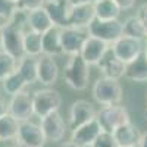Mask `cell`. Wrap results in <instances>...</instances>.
<instances>
[{
  "instance_id": "obj_1",
  "label": "cell",
  "mask_w": 147,
  "mask_h": 147,
  "mask_svg": "<svg viewBox=\"0 0 147 147\" xmlns=\"http://www.w3.org/2000/svg\"><path fill=\"white\" fill-rule=\"evenodd\" d=\"M63 80L72 90H85L90 80V65L80 55L71 56L63 69Z\"/></svg>"
},
{
  "instance_id": "obj_2",
  "label": "cell",
  "mask_w": 147,
  "mask_h": 147,
  "mask_svg": "<svg viewBox=\"0 0 147 147\" xmlns=\"http://www.w3.org/2000/svg\"><path fill=\"white\" fill-rule=\"evenodd\" d=\"M32 105H34V115L40 119L57 112L62 105V96L57 90L53 88H43L32 93Z\"/></svg>"
},
{
  "instance_id": "obj_3",
  "label": "cell",
  "mask_w": 147,
  "mask_h": 147,
  "mask_svg": "<svg viewBox=\"0 0 147 147\" xmlns=\"http://www.w3.org/2000/svg\"><path fill=\"white\" fill-rule=\"evenodd\" d=\"M93 97L103 106H115L122 100V87L118 80L99 78L93 85Z\"/></svg>"
},
{
  "instance_id": "obj_4",
  "label": "cell",
  "mask_w": 147,
  "mask_h": 147,
  "mask_svg": "<svg viewBox=\"0 0 147 147\" xmlns=\"http://www.w3.org/2000/svg\"><path fill=\"white\" fill-rule=\"evenodd\" d=\"M97 122L100 124L102 131L113 134V131L122 125L128 124L129 121V115L128 110L121 106V105H115V106H103L100 109V112H97L96 116Z\"/></svg>"
},
{
  "instance_id": "obj_5",
  "label": "cell",
  "mask_w": 147,
  "mask_h": 147,
  "mask_svg": "<svg viewBox=\"0 0 147 147\" xmlns=\"http://www.w3.org/2000/svg\"><path fill=\"white\" fill-rule=\"evenodd\" d=\"M87 31L90 37L99 38L107 43L109 46H112L118 38L122 37V22H119L118 19H112V21L94 19L88 25Z\"/></svg>"
},
{
  "instance_id": "obj_6",
  "label": "cell",
  "mask_w": 147,
  "mask_h": 147,
  "mask_svg": "<svg viewBox=\"0 0 147 147\" xmlns=\"http://www.w3.org/2000/svg\"><path fill=\"white\" fill-rule=\"evenodd\" d=\"M88 37H90L88 31L84 28H74V27L62 28V31H60V43H62L63 55H69V56L80 55Z\"/></svg>"
},
{
  "instance_id": "obj_7",
  "label": "cell",
  "mask_w": 147,
  "mask_h": 147,
  "mask_svg": "<svg viewBox=\"0 0 147 147\" xmlns=\"http://www.w3.org/2000/svg\"><path fill=\"white\" fill-rule=\"evenodd\" d=\"M110 50L113 52V55L121 60L124 65L132 62L134 59H137L143 52H144V43L131 37H125L122 35L121 38H118L112 46Z\"/></svg>"
},
{
  "instance_id": "obj_8",
  "label": "cell",
  "mask_w": 147,
  "mask_h": 147,
  "mask_svg": "<svg viewBox=\"0 0 147 147\" xmlns=\"http://www.w3.org/2000/svg\"><path fill=\"white\" fill-rule=\"evenodd\" d=\"M24 31L5 24L3 25V43H2V49L3 52H6L7 55H10L12 57H15L16 60H21L25 56L24 52Z\"/></svg>"
},
{
  "instance_id": "obj_9",
  "label": "cell",
  "mask_w": 147,
  "mask_h": 147,
  "mask_svg": "<svg viewBox=\"0 0 147 147\" xmlns=\"http://www.w3.org/2000/svg\"><path fill=\"white\" fill-rule=\"evenodd\" d=\"M9 115L13 116L19 124L30 121L34 115L32 94H30L28 91H21L12 96L9 102Z\"/></svg>"
},
{
  "instance_id": "obj_10",
  "label": "cell",
  "mask_w": 147,
  "mask_h": 147,
  "mask_svg": "<svg viewBox=\"0 0 147 147\" xmlns=\"http://www.w3.org/2000/svg\"><path fill=\"white\" fill-rule=\"evenodd\" d=\"M96 116H97V112L90 102L77 100L72 103L69 109V128L74 131L82 127L84 124H87V122L96 119Z\"/></svg>"
},
{
  "instance_id": "obj_11",
  "label": "cell",
  "mask_w": 147,
  "mask_h": 147,
  "mask_svg": "<svg viewBox=\"0 0 147 147\" xmlns=\"http://www.w3.org/2000/svg\"><path fill=\"white\" fill-rule=\"evenodd\" d=\"M16 140L27 147H44V144L47 141L41 127L34 124L31 121L21 122L19 124V131H18Z\"/></svg>"
},
{
  "instance_id": "obj_12",
  "label": "cell",
  "mask_w": 147,
  "mask_h": 147,
  "mask_svg": "<svg viewBox=\"0 0 147 147\" xmlns=\"http://www.w3.org/2000/svg\"><path fill=\"white\" fill-rule=\"evenodd\" d=\"M40 127L44 132V137L47 141L59 143L62 141L66 134V125L63 122V118L59 115V112H55L40 121Z\"/></svg>"
},
{
  "instance_id": "obj_13",
  "label": "cell",
  "mask_w": 147,
  "mask_h": 147,
  "mask_svg": "<svg viewBox=\"0 0 147 147\" xmlns=\"http://www.w3.org/2000/svg\"><path fill=\"white\" fill-rule=\"evenodd\" d=\"M103 131L100 128V124L97 119H93L82 127L74 129L71 134V141L78 144L80 147H91V144L96 141V138L100 136Z\"/></svg>"
},
{
  "instance_id": "obj_14",
  "label": "cell",
  "mask_w": 147,
  "mask_h": 147,
  "mask_svg": "<svg viewBox=\"0 0 147 147\" xmlns=\"http://www.w3.org/2000/svg\"><path fill=\"white\" fill-rule=\"evenodd\" d=\"M44 9L47 12L52 24L57 28H66L69 27V13L71 6L66 0H55L44 5Z\"/></svg>"
},
{
  "instance_id": "obj_15",
  "label": "cell",
  "mask_w": 147,
  "mask_h": 147,
  "mask_svg": "<svg viewBox=\"0 0 147 147\" xmlns=\"http://www.w3.org/2000/svg\"><path fill=\"white\" fill-rule=\"evenodd\" d=\"M59 68L52 56L41 55L37 59V80L43 85H52L57 81Z\"/></svg>"
},
{
  "instance_id": "obj_16",
  "label": "cell",
  "mask_w": 147,
  "mask_h": 147,
  "mask_svg": "<svg viewBox=\"0 0 147 147\" xmlns=\"http://www.w3.org/2000/svg\"><path fill=\"white\" fill-rule=\"evenodd\" d=\"M110 49V46L99 38H94V37H88L87 41H85L82 50L80 53V56L87 62L88 65H96L103 59V56L106 55V52Z\"/></svg>"
},
{
  "instance_id": "obj_17",
  "label": "cell",
  "mask_w": 147,
  "mask_h": 147,
  "mask_svg": "<svg viewBox=\"0 0 147 147\" xmlns=\"http://www.w3.org/2000/svg\"><path fill=\"white\" fill-rule=\"evenodd\" d=\"M97 68H99V71L102 72L105 78H110V80H119L121 77H124V72H125V65L113 55L110 49L106 52L103 59L97 63Z\"/></svg>"
},
{
  "instance_id": "obj_18",
  "label": "cell",
  "mask_w": 147,
  "mask_h": 147,
  "mask_svg": "<svg viewBox=\"0 0 147 147\" xmlns=\"http://www.w3.org/2000/svg\"><path fill=\"white\" fill-rule=\"evenodd\" d=\"M94 19H96V13H94V5L93 3H87V5L71 7L69 27L87 30L88 25Z\"/></svg>"
},
{
  "instance_id": "obj_19",
  "label": "cell",
  "mask_w": 147,
  "mask_h": 147,
  "mask_svg": "<svg viewBox=\"0 0 147 147\" xmlns=\"http://www.w3.org/2000/svg\"><path fill=\"white\" fill-rule=\"evenodd\" d=\"M124 77L134 82H147V55L144 52L125 65Z\"/></svg>"
},
{
  "instance_id": "obj_20",
  "label": "cell",
  "mask_w": 147,
  "mask_h": 147,
  "mask_svg": "<svg viewBox=\"0 0 147 147\" xmlns=\"http://www.w3.org/2000/svg\"><path fill=\"white\" fill-rule=\"evenodd\" d=\"M113 137L119 147H137L141 134L138 132V128L136 125L128 122V124L122 125L113 131Z\"/></svg>"
},
{
  "instance_id": "obj_21",
  "label": "cell",
  "mask_w": 147,
  "mask_h": 147,
  "mask_svg": "<svg viewBox=\"0 0 147 147\" xmlns=\"http://www.w3.org/2000/svg\"><path fill=\"white\" fill-rule=\"evenodd\" d=\"M60 31H62V28L52 27L49 31L43 34V55L52 56V57L63 55L62 43H60Z\"/></svg>"
},
{
  "instance_id": "obj_22",
  "label": "cell",
  "mask_w": 147,
  "mask_h": 147,
  "mask_svg": "<svg viewBox=\"0 0 147 147\" xmlns=\"http://www.w3.org/2000/svg\"><path fill=\"white\" fill-rule=\"evenodd\" d=\"M52 27H55V25L52 24V21H50V18H49V15H47V12H46L44 7L30 12L28 30H31L34 32H38V34H44Z\"/></svg>"
},
{
  "instance_id": "obj_23",
  "label": "cell",
  "mask_w": 147,
  "mask_h": 147,
  "mask_svg": "<svg viewBox=\"0 0 147 147\" xmlns=\"http://www.w3.org/2000/svg\"><path fill=\"white\" fill-rule=\"evenodd\" d=\"M24 52L25 56L37 57L43 55V34L28 30L24 34Z\"/></svg>"
},
{
  "instance_id": "obj_24",
  "label": "cell",
  "mask_w": 147,
  "mask_h": 147,
  "mask_svg": "<svg viewBox=\"0 0 147 147\" xmlns=\"http://www.w3.org/2000/svg\"><path fill=\"white\" fill-rule=\"evenodd\" d=\"M122 35L131 37V38H136L140 41L147 40V31L137 16H131L125 22H122Z\"/></svg>"
},
{
  "instance_id": "obj_25",
  "label": "cell",
  "mask_w": 147,
  "mask_h": 147,
  "mask_svg": "<svg viewBox=\"0 0 147 147\" xmlns=\"http://www.w3.org/2000/svg\"><path fill=\"white\" fill-rule=\"evenodd\" d=\"M19 122L12 116L5 115L0 118V141H15L18 138Z\"/></svg>"
},
{
  "instance_id": "obj_26",
  "label": "cell",
  "mask_w": 147,
  "mask_h": 147,
  "mask_svg": "<svg viewBox=\"0 0 147 147\" xmlns=\"http://www.w3.org/2000/svg\"><path fill=\"white\" fill-rule=\"evenodd\" d=\"M94 13H96V19L112 21V19H118L121 13V7L113 0H103V2L94 5Z\"/></svg>"
},
{
  "instance_id": "obj_27",
  "label": "cell",
  "mask_w": 147,
  "mask_h": 147,
  "mask_svg": "<svg viewBox=\"0 0 147 147\" xmlns=\"http://www.w3.org/2000/svg\"><path fill=\"white\" fill-rule=\"evenodd\" d=\"M18 72L22 75L27 84H34L37 80V59L31 56H24L18 60Z\"/></svg>"
},
{
  "instance_id": "obj_28",
  "label": "cell",
  "mask_w": 147,
  "mask_h": 147,
  "mask_svg": "<svg viewBox=\"0 0 147 147\" xmlns=\"http://www.w3.org/2000/svg\"><path fill=\"white\" fill-rule=\"evenodd\" d=\"M2 85H3V91L7 94V96H15L21 91H24V87L27 85L25 80L22 78V75L18 72V69L13 72V74H10V75L7 78H5L2 81Z\"/></svg>"
},
{
  "instance_id": "obj_29",
  "label": "cell",
  "mask_w": 147,
  "mask_h": 147,
  "mask_svg": "<svg viewBox=\"0 0 147 147\" xmlns=\"http://www.w3.org/2000/svg\"><path fill=\"white\" fill-rule=\"evenodd\" d=\"M16 68H18V60L7 55L6 52L0 50V81H3L10 74H13Z\"/></svg>"
},
{
  "instance_id": "obj_30",
  "label": "cell",
  "mask_w": 147,
  "mask_h": 147,
  "mask_svg": "<svg viewBox=\"0 0 147 147\" xmlns=\"http://www.w3.org/2000/svg\"><path fill=\"white\" fill-rule=\"evenodd\" d=\"M28 16H30V12L28 10H24L21 7H16V10L13 12V15L10 16V19L6 22L9 25L15 27L24 32L28 31Z\"/></svg>"
},
{
  "instance_id": "obj_31",
  "label": "cell",
  "mask_w": 147,
  "mask_h": 147,
  "mask_svg": "<svg viewBox=\"0 0 147 147\" xmlns=\"http://www.w3.org/2000/svg\"><path fill=\"white\" fill-rule=\"evenodd\" d=\"M91 147H119L113 134H109V132H102L99 137L96 138V141L91 144Z\"/></svg>"
},
{
  "instance_id": "obj_32",
  "label": "cell",
  "mask_w": 147,
  "mask_h": 147,
  "mask_svg": "<svg viewBox=\"0 0 147 147\" xmlns=\"http://www.w3.org/2000/svg\"><path fill=\"white\" fill-rule=\"evenodd\" d=\"M16 5L9 2V0H0V19H3L5 24L10 19V16L13 15V12L16 10ZM3 24V25H5Z\"/></svg>"
},
{
  "instance_id": "obj_33",
  "label": "cell",
  "mask_w": 147,
  "mask_h": 147,
  "mask_svg": "<svg viewBox=\"0 0 147 147\" xmlns=\"http://www.w3.org/2000/svg\"><path fill=\"white\" fill-rule=\"evenodd\" d=\"M44 5H46L44 0H19L16 6L21 7V9H24V10L32 12V10H37V9L44 7Z\"/></svg>"
},
{
  "instance_id": "obj_34",
  "label": "cell",
  "mask_w": 147,
  "mask_h": 147,
  "mask_svg": "<svg viewBox=\"0 0 147 147\" xmlns=\"http://www.w3.org/2000/svg\"><path fill=\"white\" fill-rule=\"evenodd\" d=\"M136 16L141 21V24L144 25V28H146V31H147V5H143V6L138 9V12H137Z\"/></svg>"
},
{
  "instance_id": "obj_35",
  "label": "cell",
  "mask_w": 147,
  "mask_h": 147,
  "mask_svg": "<svg viewBox=\"0 0 147 147\" xmlns=\"http://www.w3.org/2000/svg\"><path fill=\"white\" fill-rule=\"evenodd\" d=\"M113 2L121 7V10H128L132 9L134 5H136V0H113Z\"/></svg>"
},
{
  "instance_id": "obj_36",
  "label": "cell",
  "mask_w": 147,
  "mask_h": 147,
  "mask_svg": "<svg viewBox=\"0 0 147 147\" xmlns=\"http://www.w3.org/2000/svg\"><path fill=\"white\" fill-rule=\"evenodd\" d=\"M9 113V103H6L2 97H0V118Z\"/></svg>"
},
{
  "instance_id": "obj_37",
  "label": "cell",
  "mask_w": 147,
  "mask_h": 147,
  "mask_svg": "<svg viewBox=\"0 0 147 147\" xmlns=\"http://www.w3.org/2000/svg\"><path fill=\"white\" fill-rule=\"evenodd\" d=\"M69 3L71 7H75V6H81V5H87L90 3V0H66Z\"/></svg>"
},
{
  "instance_id": "obj_38",
  "label": "cell",
  "mask_w": 147,
  "mask_h": 147,
  "mask_svg": "<svg viewBox=\"0 0 147 147\" xmlns=\"http://www.w3.org/2000/svg\"><path fill=\"white\" fill-rule=\"evenodd\" d=\"M137 147H147V131H146L144 134H141V137H140V140H138Z\"/></svg>"
},
{
  "instance_id": "obj_39",
  "label": "cell",
  "mask_w": 147,
  "mask_h": 147,
  "mask_svg": "<svg viewBox=\"0 0 147 147\" xmlns=\"http://www.w3.org/2000/svg\"><path fill=\"white\" fill-rule=\"evenodd\" d=\"M60 147H80V146L75 144L74 141H63L62 144H60Z\"/></svg>"
},
{
  "instance_id": "obj_40",
  "label": "cell",
  "mask_w": 147,
  "mask_h": 147,
  "mask_svg": "<svg viewBox=\"0 0 147 147\" xmlns=\"http://www.w3.org/2000/svg\"><path fill=\"white\" fill-rule=\"evenodd\" d=\"M10 147H27V146H24V144H21L18 140H15L13 143H12V146H10Z\"/></svg>"
},
{
  "instance_id": "obj_41",
  "label": "cell",
  "mask_w": 147,
  "mask_h": 147,
  "mask_svg": "<svg viewBox=\"0 0 147 147\" xmlns=\"http://www.w3.org/2000/svg\"><path fill=\"white\" fill-rule=\"evenodd\" d=\"M3 43V25H0V47H2Z\"/></svg>"
},
{
  "instance_id": "obj_42",
  "label": "cell",
  "mask_w": 147,
  "mask_h": 147,
  "mask_svg": "<svg viewBox=\"0 0 147 147\" xmlns=\"http://www.w3.org/2000/svg\"><path fill=\"white\" fill-rule=\"evenodd\" d=\"M99 2H103V0H90V3L96 5V3H99Z\"/></svg>"
},
{
  "instance_id": "obj_43",
  "label": "cell",
  "mask_w": 147,
  "mask_h": 147,
  "mask_svg": "<svg viewBox=\"0 0 147 147\" xmlns=\"http://www.w3.org/2000/svg\"><path fill=\"white\" fill-rule=\"evenodd\" d=\"M144 53L147 55V40H146V43H144Z\"/></svg>"
},
{
  "instance_id": "obj_44",
  "label": "cell",
  "mask_w": 147,
  "mask_h": 147,
  "mask_svg": "<svg viewBox=\"0 0 147 147\" xmlns=\"http://www.w3.org/2000/svg\"><path fill=\"white\" fill-rule=\"evenodd\" d=\"M9 2H12V3H15V5H18V2H19V0H9Z\"/></svg>"
},
{
  "instance_id": "obj_45",
  "label": "cell",
  "mask_w": 147,
  "mask_h": 147,
  "mask_svg": "<svg viewBox=\"0 0 147 147\" xmlns=\"http://www.w3.org/2000/svg\"><path fill=\"white\" fill-rule=\"evenodd\" d=\"M44 2H46V3H49V2H55V0H44Z\"/></svg>"
},
{
  "instance_id": "obj_46",
  "label": "cell",
  "mask_w": 147,
  "mask_h": 147,
  "mask_svg": "<svg viewBox=\"0 0 147 147\" xmlns=\"http://www.w3.org/2000/svg\"><path fill=\"white\" fill-rule=\"evenodd\" d=\"M146 118H147V110H146Z\"/></svg>"
}]
</instances>
